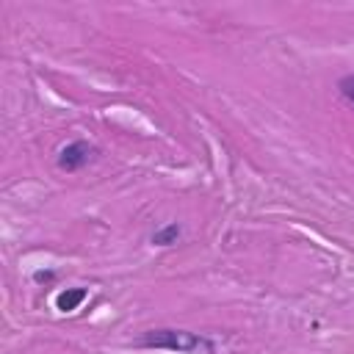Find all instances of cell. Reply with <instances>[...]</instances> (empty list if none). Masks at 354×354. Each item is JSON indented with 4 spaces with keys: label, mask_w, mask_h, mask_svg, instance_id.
Instances as JSON below:
<instances>
[{
    "label": "cell",
    "mask_w": 354,
    "mask_h": 354,
    "mask_svg": "<svg viewBox=\"0 0 354 354\" xmlns=\"http://www.w3.org/2000/svg\"><path fill=\"white\" fill-rule=\"evenodd\" d=\"M136 348L174 351V354H213L216 351V340L202 335V332H191V329L155 326V329H147V332H141L136 337Z\"/></svg>",
    "instance_id": "cell-1"
},
{
    "label": "cell",
    "mask_w": 354,
    "mask_h": 354,
    "mask_svg": "<svg viewBox=\"0 0 354 354\" xmlns=\"http://www.w3.org/2000/svg\"><path fill=\"white\" fill-rule=\"evenodd\" d=\"M94 158H97V147H94L91 141H86V138H75V141H69L66 147L58 149L55 163H58L61 171L75 174V171H80L83 166H88Z\"/></svg>",
    "instance_id": "cell-2"
},
{
    "label": "cell",
    "mask_w": 354,
    "mask_h": 354,
    "mask_svg": "<svg viewBox=\"0 0 354 354\" xmlns=\"http://www.w3.org/2000/svg\"><path fill=\"white\" fill-rule=\"evenodd\" d=\"M86 296H88L86 288H66V290H61V293L55 296V310L72 313V310H77V307L86 301Z\"/></svg>",
    "instance_id": "cell-3"
},
{
    "label": "cell",
    "mask_w": 354,
    "mask_h": 354,
    "mask_svg": "<svg viewBox=\"0 0 354 354\" xmlns=\"http://www.w3.org/2000/svg\"><path fill=\"white\" fill-rule=\"evenodd\" d=\"M183 235V227L177 221H169V224H160L152 235H149V243L152 246H174Z\"/></svg>",
    "instance_id": "cell-4"
},
{
    "label": "cell",
    "mask_w": 354,
    "mask_h": 354,
    "mask_svg": "<svg viewBox=\"0 0 354 354\" xmlns=\"http://www.w3.org/2000/svg\"><path fill=\"white\" fill-rule=\"evenodd\" d=\"M337 91L343 94V100H346V102H351V105H354V72H351V75H343V77L337 80Z\"/></svg>",
    "instance_id": "cell-5"
},
{
    "label": "cell",
    "mask_w": 354,
    "mask_h": 354,
    "mask_svg": "<svg viewBox=\"0 0 354 354\" xmlns=\"http://www.w3.org/2000/svg\"><path fill=\"white\" fill-rule=\"evenodd\" d=\"M33 279H36V282H53V279H55V271H36Z\"/></svg>",
    "instance_id": "cell-6"
}]
</instances>
